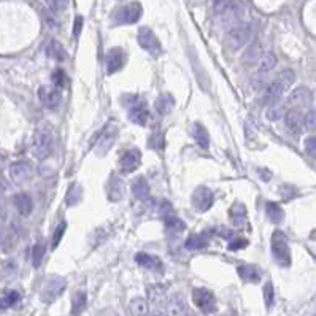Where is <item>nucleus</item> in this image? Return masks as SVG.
I'll return each instance as SVG.
<instances>
[{
	"label": "nucleus",
	"mask_w": 316,
	"mask_h": 316,
	"mask_svg": "<svg viewBox=\"0 0 316 316\" xmlns=\"http://www.w3.org/2000/svg\"><path fill=\"white\" fill-rule=\"evenodd\" d=\"M296 81V74L293 70H283L281 74L267 84V88L264 91V95L261 99V104L262 105H274L278 104L280 97L288 91L293 83Z\"/></svg>",
	"instance_id": "nucleus-1"
},
{
	"label": "nucleus",
	"mask_w": 316,
	"mask_h": 316,
	"mask_svg": "<svg viewBox=\"0 0 316 316\" xmlns=\"http://www.w3.org/2000/svg\"><path fill=\"white\" fill-rule=\"evenodd\" d=\"M53 151V127L46 123L40 124L32 138V154L37 159L43 161L51 154Z\"/></svg>",
	"instance_id": "nucleus-2"
},
{
	"label": "nucleus",
	"mask_w": 316,
	"mask_h": 316,
	"mask_svg": "<svg viewBox=\"0 0 316 316\" xmlns=\"http://www.w3.org/2000/svg\"><path fill=\"white\" fill-rule=\"evenodd\" d=\"M253 40V27L250 24H237L226 35V45L231 51H237L243 46L250 45Z\"/></svg>",
	"instance_id": "nucleus-3"
},
{
	"label": "nucleus",
	"mask_w": 316,
	"mask_h": 316,
	"mask_svg": "<svg viewBox=\"0 0 316 316\" xmlns=\"http://www.w3.org/2000/svg\"><path fill=\"white\" fill-rule=\"evenodd\" d=\"M272 254H274L275 261L281 267H289L291 265V251H289V243L286 235L281 231H275L272 235Z\"/></svg>",
	"instance_id": "nucleus-4"
},
{
	"label": "nucleus",
	"mask_w": 316,
	"mask_h": 316,
	"mask_svg": "<svg viewBox=\"0 0 316 316\" xmlns=\"http://www.w3.org/2000/svg\"><path fill=\"white\" fill-rule=\"evenodd\" d=\"M116 137H118V126L114 121H108L107 126L102 129V132L99 134L97 137V145H95V154L97 156H105L110 148L114 145V141H116Z\"/></svg>",
	"instance_id": "nucleus-5"
},
{
	"label": "nucleus",
	"mask_w": 316,
	"mask_h": 316,
	"mask_svg": "<svg viewBox=\"0 0 316 316\" xmlns=\"http://www.w3.org/2000/svg\"><path fill=\"white\" fill-rule=\"evenodd\" d=\"M67 288V283L62 277H51L45 281L41 288V300L45 304H51L54 300L62 296V293Z\"/></svg>",
	"instance_id": "nucleus-6"
},
{
	"label": "nucleus",
	"mask_w": 316,
	"mask_h": 316,
	"mask_svg": "<svg viewBox=\"0 0 316 316\" xmlns=\"http://www.w3.org/2000/svg\"><path fill=\"white\" fill-rule=\"evenodd\" d=\"M137 40H138V45H140L143 50H145L147 53H150L153 57L161 56V53H162L161 43H159V40H157L156 34L151 31L150 27H140Z\"/></svg>",
	"instance_id": "nucleus-7"
},
{
	"label": "nucleus",
	"mask_w": 316,
	"mask_h": 316,
	"mask_svg": "<svg viewBox=\"0 0 316 316\" xmlns=\"http://www.w3.org/2000/svg\"><path fill=\"white\" fill-rule=\"evenodd\" d=\"M192 302L200 311H204L207 314L216 310V299H214L213 293L207 288H196L192 291Z\"/></svg>",
	"instance_id": "nucleus-8"
},
{
	"label": "nucleus",
	"mask_w": 316,
	"mask_h": 316,
	"mask_svg": "<svg viewBox=\"0 0 316 316\" xmlns=\"http://www.w3.org/2000/svg\"><path fill=\"white\" fill-rule=\"evenodd\" d=\"M141 13H143V8L138 2L127 4L116 10V13H114V21H116V24H134L141 18Z\"/></svg>",
	"instance_id": "nucleus-9"
},
{
	"label": "nucleus",
	"mask_w": 316,
	"mask_h": 316,
	"mask_svg": "<svg viewBox=\"0 0 316 316\" xmlns=\"http://www.w3.org/2000/svg\"><path fill=\"white\" fill-rule=\"evenodd\" d=\"M311 100H313V94L308 88H297L294 89L288 100H286V108H289V110H300V108H304V107H310L311 104Z\"/></svg>",
	"instance_id": "nucleus-10"
},
{
	"label": "nucleus",
	"mask_w": 316,
	"mask_h": 316,
	"mask_svg": "<svg viewBox=\"0 0 316 316\" xmlns=\"http://www.w3.org/2000/svg\"><path fill=\"white\" fill-rule=\"evenodd\" d=\"M38 99L43 107H46L50 110H56L61 102V94H59V89L54 88V86L43 84L38 89Z\"/></svg>",
	"instance_id": "nucleus-11"
},
{
	"label": "nucleus",
	"mask_w": 316,
	"mask_h": 316,
	"mask_svg": "<svg viewBox=\"0 0 316 316\" xmlns=\"http://www.w3.org/2000/svg\"><path fill=\"white\" fill-rule=\"evenodd\" d=\"M213 202L214 196L205 186H199L192 194V207L199 211H208L213 207Z\"/></svg>",
	"instance_id": "nucleus-12"
},
{
	"label": "nucleus",
	"mask_w": 316,
	"mask_h": 316,
	"mask_svg": "<svg viewBox=\"0 0 316 316\" xmlns=\"http://www.w3.org/2000/svg\"><path fill=\"white\" fill-rule=\"evenodd\" d=\"M32 177V165L27 161H16L10 165V178L16 184H24Z\"/></svg>",
	"instance_id": "nucleus-13"
},
{
	"label": "nucleus",
	"mask_w": 316,
	"mask_h": 316,
	"mask_svg": "<svg viewBox=\"0 0 316 316\" xmlns=\"http://www.w3.org/2000/svg\"><path fill=\"white\" fill-rule=\"evenodd\" d=\"M141 164V153L137 148L127 150L119 159V168L123 174H132Z\"/></svg>",
	"instance_id": "nucleus-14"
},
{
	"label": "nucleus",
	"mask_w": 316,
	"mask_h": 316,
	"mask_svg": "<svg viewBox=\"0 0 316 316\" xmlns=\"http://www.w3.org/2000/svg\"><path fill=\"white\" fill-rule=\"evenodd\" d=\"M126 62V54L123 50L119 48H113L107 53L105 56V67H107V74L108 75H113V74H116L118 70L123 68Z\"/></svg>",
	"instance_id": "nucleus-15"
},
{
	"label": "nucleus",
	"mask_w": 316,
	"mask_h": 316,
	"mask_svg": "<svg viewBox=\"0 0 316 316\" xmlns=\"http://www.w3.org/2000/svg\"><path fill=\"white\" fill-rule=\"evenodd\" d=\"M284 124L288 127V131L294 135H299L304 131V114L299 110H288L284 113Z\"/></svg>",
	"instance_id": "nucleus-16"
},
{
	"label": "nucleus",
	"mask_w": 316,
	"mask_h": 316,
	"mask_svg": "<svg viewBox=\"0 0 316 316\" xmlns=\"http://www.w3.org/2000/svg\"><path fill=\"white\" fill-rule=\"evenodd\" d=\"M129 119H131L134 124H138V126H147L148 119H150V111H148V107L143 104V102H138L135 100V104L129 107Z\"/></svg>",
	"instance_id": "nucleus-17"
},
{
	"label": "nucleus",
	"mask_w": 316,
	"mask_h": 316,
	"mask_svg": "<svg viewBox=\"0 0 316 316\" xmlns=\"http://www.w3.org/2000/svg\"><path fill=\"white\" fill-rule=\"evenodd\" d=\"M237 272H238L240 278L248 283H259L262 278V270L253 264H243L237 269Z\"/></svg>",
	"instance_id": "nucleus-18"
},
{
	"label": "nucleus",
	"mask_w": 316,
	"mask_h": 316,
	"mask_svg": "<svg viewBox=\"0 0 316 316\" xmlns=\"http://www.w3.org/2000/svg\"><path fill=\"white\" fill-rule=\"evenodd\" d=\"M135 261L140 267L148 269V270H161L162 269V261L157 256L148 254V253H138L135 256Z\"/></svg>",
	"instance_id": "nucleus-19"
},
{
	"label": "nucleus",
	"mask_w": 316,
	"mask_h": 316,
	"mask_svg": "<svg viewBox=\"0 0 316 316\" xmlns=\"http://www.w3.org/2000/svg\"><path fill=\"white\" fill-rule=\"evenodd\" d=\"M124 196V183L118 175H111L108 183V199L111 202H118Z\"/></svg>",
	"instance_id": "nucleus-20"
},
{
	"label": "nucleus",
	"mask_w": 316,
	"mask_h": 316,
	"mask_svg": "<svg viewBox=\"0 0 316 316\" xmlns=\"http://www.w3.org/2000/svg\"><path fill=\"white\" fill-rule=\"evenodd\" d=\"M14 207H16L18 213L21 214V216H29L34 208V202H32V199L29 194H18L16 197H14Z\"/></svg>",
	"instance_id": "nucleus-21"
},
{
	"label": "nucleus",
	"mask_w": 316,
	"mask_h": 316,
	"mask_svg": "<svg viewBox=\"0 0 316 316\" xmlns=\"http://www.w3.org/2000/svg\"><path fill=\"white\" fill-rule=\"evenodd\" d=\"M132 194L137 200H150V184L147 178H135V181L132 183Z\"/></svg>",
	"instance_id": "nucleus-22"
},
{
	"label": "nucleus",
	"mask_w": 316,
	"mask_h": 316,
	"mask_svg": "<svg viewBox=\"0 0 316 316\" xmlns=\"http://www.w3.org/2000/svg\"><path fill=\"white\" fill-rule=\"evenodd\" d=\"M157 113L161 114V116H165V114H168L172 110H174L175 107V99L172 97L170 94H162L156 99V104H154Z\"/></svg>",
	"instance_id": "nucleus-23"
},
{
	"label": "nucleus",
	"mask_w": 316,
	"mask_h": 316,
	"mask_svg": "<svg viewBox=\"0 0 316 316\" xmlns=\"http://www.w3.org/2000/svg\"><path fill=\"white\" fill-rule=\"evenodd\" d=\"M229 216H231V221L235 224V226H241L247 223V208L243 204L240 202H235L231 210H229Z\"/></svg>",
	"instance_id": "nucleus-24"
},
{
	"label": "nucleus",
	"mask_w": 316,
	"mask_h": 316,
	"mask_svg": "<svg viewBox=\"0 0 316 316\" xmlns=\"http://www.w3.org/2000/svg\"><path fill=\"white\" fill-rule=\"evenodd\" d=\"M192 137H194V140L197 141V145L200 147V148H204V150H207L208 147H210V137H208V131L207 129L202 126V124H194V127H192Z\"/></svg>",
	"instance_id": "nucleus-25"
},
{
	"label": "nucleus",
	"mask_w": 316,
	"mask_h": 316,
	"mask_svg": "<svg viewBox=\"0 0 316 316\" xmlns=\"http://www.w3.org/2000/svg\"><path fill=\"white\" fill-rule=\"evenodd\" d=\"M46 54L54 61H65V57H67V53H65L64 46L57 40H50L48 41Z\"/></svg>",
	"instance_id": "nucleus-26"
},
{
	"label": "nucleus",
	"mask_w": 316,
	"mask_h": 316,
	"mask_svg": "<svg viewBox=\"0 0 316 316\" xmlns=\"http://www.w3.org/2000/svg\"><path fill=\"white\" fill-rule=\"evenodd\" d=\"M265 213H267V218L274 223V224H280L284 220V211L283 208L275 204V202H269L265 205Z\"/></svg>",
	"instance_id": "nucleus-27"
},
{
	"label": "nucleus",
	"mask_w": 316,
	"mask_h": 316,
	"mask_svg": "<svg viewBox=\"0 0 316 316\" xmlns=\"http://www.w3.org/2000/svg\"><path fill=\"white\" fill-rule=\"evenodd\" d=\"M277 65V56L274 53H265L262 54L261 61H259V75L270 74L272 70Z\"/></svg>",
	"instance_id": "nucleus-28"
},
{
	"label": "nucleus",
	"mask_w": 316,
	"mask_h": 316,
	"mask_svg": "<svg viewBox=\"0 0 316 316\" xmlns=\"http://www.w3.org/2000/svg\"><path fill=\"white\" fill-rule=\"evenodd\" d=\"M186 250L189 251H199V250H204L208 247V240L205 235H191L184 243Z\"/></svg>",
	"instance_id": "nucleus-29"
},
{
	"label": "nucleus",
	"mask_w": 316,
	"mask_h": 316,
	"mask_svg": "<svg viewBox=\"0 0 316 316\" xmlns=\"http://www.w3.org/2000/svg\"><path fill=\"white\" fill-rule=\"evenodd\" d=\"M131 313L132 316H147L148 314V302L143 297H135L131 300Z\"/></svg>",
	"instance_id": "nucleus-30"
},
{
	"label": "nucleus",
	"mask_w": 316,
	"mask_h": 316,
	"mask_svg": "<svg viewBox=\"0 0 316 316\" xmlns=\"http://www.w3.org/2000/svg\"><path fill=\"white\" fill-rule=\"evenodd\" d=\"M262 57V48L261 45H257V43H253V45H250L248 51L245 53V56H243V61H245V64H254L257 61H261Z\"/></svg>",
	"instance_id": "nucleus-31"
},
{
	"label": "nucleus",
	"mask_w": 316,
	"mask_h": 316,
	"mask_svg": "<svg viewBox=\"0 0 316 316\" xmlns=\"http://www.w3.org/2000/svg\"><path fill=\"white\" fill-rule=\"evenodd\" d=\"M148 297H150V302L154 305H159L165 300V288L164 286H151L148 288Z\"/></svg>",
	"instance_id": "nucleus-32"
},
{
	"label": "nucleus",
	"mask_w": 316,
	"mask_h": 316,
	"mask_svg": "<svg viewBox=\"0 0 316 316\" xmlns=\"http://www.w3.org/2000/svg\"><path fill=\"white\" fill-rule=\"evenodd\" d=\"M164 221H165V227L168 229V231L174 232V234L184 231V223H183L178 216H175L174 213L167 214V216L164 218Z\"/></svg>",
	"instance_id": "nucleus-33"
},
{
	"label": "nucleus",
	"mask_w": 316,
	"mask_h": 316,
	"mask_svg": "<svg viewBox=\"0 0 316 316\" xmlns=\"http://www.w3.org/2000/svg\"><path fill=\"white\" fill-rule=\"evenodd\" d=\"M84 307H86V293L78 291L74 296V300H71V313H74L75 316H80L81 311L84 310Z\"/></svg>",
	"instance_id": "nucleus-34"
},
{
	"label": "nucleus",
	"mask_w": 316,
	"mask_h": 316,
	"mask_svg": "<svg viewBox=\"0 0 316 316\" xmlns=\"http://www.w3.org/2000/svg\"><path fill=\"white\" fill-rule=\"evenodd\" d=\"M262 296H264V302L267 308H272L275 304V289H274V284L270 281H267L264 284V289H262Z\"/></svg>",
	"instance_id": "nucleus-35"
},
{
	"label": "nucleus",
	"mask_w": 316,
	"mask_h": 316,
	"mask_svg": "<svg viewBox=\"0 0 316 316\" xmlns=\"http://www.w3.org/2000/svg\"><path fill=\"white\" fill-rule=\"evenodd\" d=\"M284 113H286V107L281 105V104H274V105H270V108L267 110V118L270 121H278L284 116Z\"/></svg>",
	"instance_id": "nucleus-36"
},
{
	"label": "nucleus",
	"mask_w": 316,
	"mask_h": 316,
	"mask_svg": "<svg viewBox=\"0 0 316 316\" xmlns=\"http://www.w3.org/2000/svg\"><path fill=\"white\" fill-rule=\"evenodd\" d=\"M80 200H81V189L78 184H74L67 192V205L75 207L80 204Z\"/></svg>",
	"instance_id": "nucleus-37"
},
{
	"label": "nucleus",
	"mask_w": 316,
	"mask_h": 316,
	"mask_svg": "<svg viewBox=\"0 0 316 316\" xmlns=\"http://www.w3.org/2000/svg\"><path fill=\"white\" fill-rule=\"evenodd\" d=\"M19 300V294L16 291H8L5 296L0 297V308H10Z\"/></svg>",
	"instance_id": "nucleus-38"
},
{
	"label": "nucleus",
	"mask_w": 316,
	"mask_h": 316,
	"mask_svg": "<svg viewBox=\"0 0 316 316\" xmlns=\"http://www.w3.org/2000/svg\"><path fill=\"white\" fill-rule=\"evenodd\" d=\"M45 253H46V250L43 245H40V243L38 245H34V248H32V265L35 269H38L41 265L43 257H45Z\"/></svg>",
	"instance_id": "nucleus-39"
},
{
	"label": "nucleus",
	"mask_w": 316,
	"mask_h": 316,
	"mask_svg": "<svg viewBox=\"0 0 316 316\" xmlns=\"http://www.w3.org/2000/svg\"><path fill=\"white\" fill-rule=\"evenodd\" d=\"M46 4L53 13H62L68 7V0H46Z\"/></svg>",
	"instance_id": "nucleus-40"
},
{
	"label": "nucleus",
	"mask_w": 316,
	"mask_h": 316,
	"mask_svg": "<svg viewBox=\"0 0 316 316\" xmlns=\"http://www.w3.org/2000/svg\"><path fill=\"white\" fill-rule=\"evenodd\" d=\"M304 129L307 131H314L316 129V110H308L304 116Z\"/></svg>",
	"instance_id": "nucleus-41"
},
{
	"label": "nucleus",
	"mask_w": 316,
	"mask_h": 316,
	"mask_svg": "<svg viewBox=\"0 0 316 316\" xmlns=\"http://www.w3.org/2000/svg\"><path fill=\"white\" fill-rule=\"evenodd\" d=\"M245 247H248V240L243 238V237H232V240L229 241V250L231 251H238V250H243Z\"/></svg>",
	"instance_id": "nucleus-42"
},
{
	"label": "nucleus",
	"mask_w": 316,
	"mask_h": 316,
	"mask_svg": "<svg viewBox=\"0 0 316 316\" xmlns=\"http://www.w3.org/2000/svg\"><path fill=\"white\" fill-rule=\"evenodd\" d=\"M168 308H170V314H174V316H181L184 313V304H183V300L180 297L172 300Z\"/></svg>",
	"instance_id": "nucleus-43"
},
{
	"label": "nucleus",
	"mask_w": 316,
	"mask_h": 316,
	"mask_svg": "<svg viewBox=\"0 0 316 316\" xmlns=\"http://www.w3.org/2000/svg\"><path fill=\"white\" fill-rule=\"evenodd\" d=\"M65 229H67V223H61L59 226H57V229L54 231V235H53V248H57V245L61 243Z\"/></svg>",
	"instance_id": "nucleus-44"
},
{
	"label": "nucleus",
	"mask_w": 316,
	"mask_h": 316,
	"mask_svg": "<svg viewBox=\"0 0 316 316\" xmlns=\"http://www.w3.org/2000/svg\"><path fill=\"white\" fill-rule=\"evenodd\" d=\"M51 81H53V86L54 88H62L64 83H65V75H64V71L62 70H54V74L51 77Z\"/></svg>",
	"instance_id": "nucleus-45"
},
{
	"label": "nucleus",
	"mask_w": 316,
	"mask_h": 316,
	"mask_svg": "<svg viewBox=\"0 0 316 316\" xmlns=\"http://www.w3.org/2000/svg\"><path fill=\"white\" fill-rule=\"evenodd\" d=\"M305 151L310 156H316V137L314 135L305 138Z\"/></svg>",
	"instance_id": "nucleus-46"
},
{
	"label": "nucleus",
	"mask_w": 316,
	"mask_h": 316,
	"mask_svg": "<svg viewBox=\"0 0 316 316\" xmlns=\"http://www.w3.org/2000/svg\"><path fill=\"white\" fill-rule=\"evenodd\" d=\"M227 5H229V0H213V8H214V11H218V13L224 11V8Z\"/></svg>",
	"instance_id": "nucleus-47"
},
{
	"label": "nucleus",
	"mask_w": 316,
	"mask_h": 316,
	"mask_svg": "<svg viewBox=\"0 0 316 316\" xmlns=\"http://www.w3.org/2000/svg\"><path fill=\"white\" fill-rule=\"evenodd\" d=\"M83 24H84L83 18H81V16H77V19H75V27H74V35H75V38L80 37L81 29H83Z\"/></svg>",
	"instance_id": "nucleus-48"
},
{
	"label": "nucleus",
	"mask_w": 316,
	"mask_h": 316,
	"mask_svg": "<svg viewBox=\"0 0 316 316\" xmlns=\"http://www.w3.org/2000/svg\"><path fill=\"white\" fill-rule=\"evenodd\" d=\"M97 316H118V314H116V311L111 310V308H105V310L100 311Z\"/></svg>",
	"instance_id": "nucleus-49"
},
{
	"label": "nucleus",
	"mask_w": 316,
	"mask_h": 316,
	"mask_svg": "<svg viewBox=\"0 0 316 316\" xmlns=\"http://www.w3.org/2000/svg\"><path fill=\"white\" fill-rule=\"evenodd\" d=\"M148 316H168L165 311H162V310H154V311H151Z\"/></svg>",
	"instance_id": "nucleus-50"
},
{
	"label": "nucleus",
	"mask_w": 316,
	"mask_h": 316,
	"mask_svg": "<svg viewBox=\"0 0 316 316\" xmlns=\"http://www.w3.org/2000/svg\"><path fill=\"white\" fill-rule=\"evenodd\" d=\"M181 316H196V314H194V313H191V311H188V313L184 311V313H183Z\"/></svg>",
	"instance_id": "nucleus-51"
},
{
	"label": "nucleus",
	"mask_w": 316,
	"mask_h": 316,
	"mask_svg": "<svg viewBox=\"0 0 316 316\" xmlns=\"http://www.w3.org/2000/svg\"><path fill=\"white\" fill-rule=\"evenodd\" d=\"M0 165H2V157H0Z\"/></svg>",
	"instance_id": "nucleus-52"
}]
</instances>
